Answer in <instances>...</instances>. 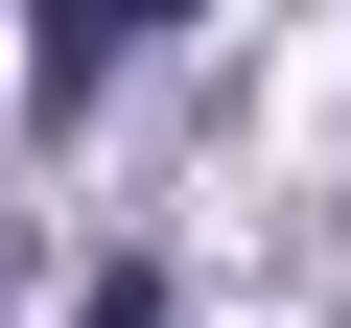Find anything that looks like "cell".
Instances as JSON below:
<instances>
[{"label":"cell","mask_w":351,"mask_h":328,"mask_svg":"<svg viewBox=\"0 0 351 328\" xmlns=\"http://www.w3.org/2000/svg\"><path fill=\"white\" fill-rule=\"evenodd\" d=\"M0 328H164L141 258H0Z\"/></svg>","instance_id":"cell-1"}]
</instances>
